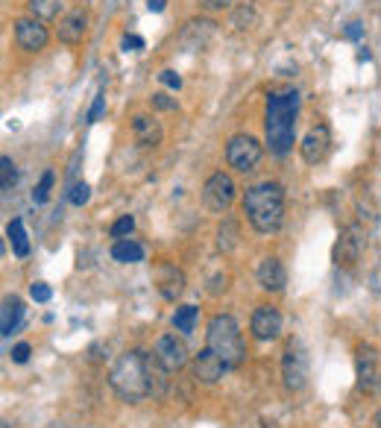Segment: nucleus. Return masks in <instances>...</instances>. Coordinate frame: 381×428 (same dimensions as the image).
Listing matches in <instances>:
<instances>
[{
  "mask_svg": "<svg viewBox=\"0 0 381 428\" xmlns=\"http://www.w3.org/2000/svg\"><path fill=\"white\" fill-rule=\"evenodd\" d=\"M296 114H299V91L284 88L267 94V112H264V135L267 147L276 156L291 153L296 144Z\"/></svg>",
  "mask_w": 381,
  "mask_h": 428,
  "instance_id": "f257e3e1",
  "label": "nucleus"
},
{
  "mask_svg": "<svg viewBox=\"0 0 381 428\" xmlns=\"http://www.w3.org/2000/svg\"><path fill=\"white\" fill-rule=\"evenodd\" d=\"M244 214L255 232L273 235L284 220V188L279 182H258L244 194Z\"/></svg>",
  "mask_w": 381,
  "mask_h": 428,
  "instance_id": "f03ea898",
  "label": "nucleus"
},
{
  "mask_svg": "<svg viewBox=\"0 0 381 428\" xmlns=\"http://www.w3.org/2000/svg\"><path fill=\"white\" fill-rule=\"evenodd\" d=\"M109 387L124 402H135L150 396V373H147V355L141 349H129L117 358L109 370Z\"/></svg>",
  "mask_w": 381,
  "mask_h": 428,
  "instance_id": "7ed1b4c3",
  "label": "nucleus"
},
{
  "mask_svg": "<svg viewBox=\"0 0 381 428\" xmlns=\"http://www.w3.org/2000/svg\"><path fill=\"white\" fill-rule=\"evenodd\" d=\"M205 346H208L214 355H220L223 364H226L229 370L241 367L244 355H247V346H244V338H241V328H237V323H235L232 314H218V317H211L208 331H205Z\"/></svg>",
  "mask_w": 381,
  "mask_h": 428,
  "instance_id": "20e7f679",
  "label": "nucleus"
},
{
  "mask_svg": "<svg viewBox=\"0 0 381 428\" xmlns=\"http://www.w3.org/2000/svg\"><path fill=\"white\" fill-rule=\"evenodd\" d=\"M261 156H264L261 141L255 135H247V132L232 135L229 144H226V161H229V168L237 171V173H252L258 168Z\"/></svg>",
  "mask_w": 381,
  "mask_h": 428,
  "instance_id": "39448f33",
  "label": "nucleus"
},
{
  "mask_svg": "<svg viewBox=\"0 0 381 428\" xmlns=\"http://www.w3.org/2000/svg\"><path fill=\"white\" fill-rule=\"evenodd\" d=\"M355 375L364 393H381V352L370 343L355 349Z\"/></svg>",
  "mask_w": 381,
  "mask_h": 428,
  "instance_id": "423d86ee",
  "label": "nucleus"
},
{
  "mask_svg": "<svg viewBox=\"0 0 381 428\" xmlns=\"http://www.w3.org/2000/svg\"><path fill=\"white\" fill-rule=\"evenodd\" d=\"M281 378H284V387L299 393L308 382V355L302 349L299 341H288L281 355Z\"/></svg>",
  "mask_w": 381,
  "mask_h": 428,
  "instance_id": "0eeeda50",
  "label": "nucleus"
},
{
  "mask_svg": "<svg viewBox=\"0 0 381 428\" xmlns=\"http://www.w3.org/2000/svg\"><path fill=\"white\" fill-rule=\"evenodd\" d=\"M235 197H237L235 179H232L229 173H223V171L211 173V176L205 179V185H203V200H205V205H208L211 211H226V208L235 203Z\"/></svg>",
  "mask_w": 381,
  "mask_h": 428,
  "instance_id": "6e6552de",
  "label": "nucleus"
},
{
  "mask_svg": "<svg viewBox=\"0 0 381 428\" xmlns=\"http://www.w3.org/2000/svg\"><path fill=\"white\" fill-rule=\"evenodd\" d=\"M367 247V235L358 223H352L343 229V235L338 237V244H335V264L338 267H355L358 264V258Z\"/></svg>",
  "mask_w": 381,
  "mask_h": 428,
  "instance_id": "1a4fd4ad",
  "label": "nucleus"
},
{
  "mask_svg": "<svg viewBox=\"0 0 381 428\" xmlns=\"http://www.w3.org/2000/svg\"><path fill=\"white\" fill-rule=\"evenodd\" d=\"M15 41L21 50L27 53H38L47 47V41H50V33H47V27L38 21V18H18L15 21Z\"/></svg>",
  "mask_w": 381,
  "mask_h": 428,
  "instance_id": "9d476101",
  "label": "nucleus"
},
{
  "mask_svg": "<svg viewBox=\"0 0 381 428\" xmlns=\"http://www.w3.org/2000/svg\"><path fill=\"white\" fill-rule=\"evenodd\" d=\"M153 355L159 358V364H161L164 370H171V373H176V370H182V367L188 364V346H185V341L176 338V335H161V338L156 341Z\"/></svg>",
  "mask_w": 381,
  "mask_h": 428,
  "instance_id": "9b49d317",
  "label": "nucleus"
},
{
  "mask_svg": "<svg viewBox=\"0 0 381 428\" xmlns=\"http://www.w3.org/2000/svg\"><path fill=\"white\" fill-rule=\"evenodd\" d=\"M249 331L255 341H276L281 335V314L273 305H258L249 320Z\"/></svg>",
  "mask_w": 381,
  "mask_h": 428,
  "instance_id": "f8f14e48",
  "label": "nucleus"
},
{
  "mask_svg": "<svg viewBox=\"0 0 381 428\" xmlns=\"http://www.w3.org/2000/svg\"><path fill=\"white\" fill-rule=\"evenodd\" d=\"M226 370L229 367L223 364V358H220V355H214L208 346L200 355H194V361H190V373H194V378L200 385H218Z\"/></svg>",
  "mask_w": 381,
  "mask_h": 428,
  "instance_id": "ddd939ff",
  "label": "nucleus"
},
{
  "mask_svg": "<svg viewBox=\"0 0 381 428\" xmlns=\"http://www.w3.org/2000/svg\"><path fill=\"white\" fill-rule=\"evenodd\" d=\"M328 150H331V132H328V127H323V124L308 129L305 138H302V144H299V153H302V159H305L308 164L326 161Z\"/></svg>",
  "mask_w": 381,
  "mask_h": 428,
  "instance_id": "4468645a",
  "label": "nucleus"
},
{
  "mask_svg": "<svg viewBox=\"0 0 381 428\" xmlns=\"http://www.w3.org/2000/svg\"><path fill=\"white\" fill-rule=\"evenodd\" d=\"M88 33V12L85 9H70L68 15H62L59 21V27H56V36L62 44H80Z\"/></svg>",
  "mask_w": 381,
  "mask_h": 428,
  "instance_id": "2eb2a0df",
  "label": "nucleus"
},
{
  "mask_svg": "<svg viewBox=\"0 0 381 428\" xmlns=\"http://www.w3.org/2000/svg\"><path fill=\"white\" fill-rule=\"evenodd\" d=\"M156 288H159V294L168 302H176L182 296V291H185V273L176 264H159V270H156Z\"/></svg>",
  "mask_w": 381,
  "mask_h": 428,
  "instance_id": "dca6fc26",
  "label": "nucleus"
},
{
  "mask_svg": "<svg viewBox=\"0 0 381 428\" xmlns=\"http://www.w3.org/2000/svg\"><path fill=\"white\" fill-rule=\"evenodd\" d=\"M132 135H135V141H138L141 147L153 150V147L161 144L164 129H161V124L156 121V114H135V117H132Z\"/></svg>",
  "mask_w": 381,
  "mask_h": 428,
  "instance_id": "f3484780",
  "label": "nucleus"
},
{
  "mask_svg": "<svg viewBox=\"0 0 381 428\" xmlns=\"http://www.w3.org/2000/svg\"><path fill=\"white\" fill-rule=\"evenodd\" d=\"M214 27H218V23L208 21V18L188 21L185 30H182V36H179V41L188 47V50H203V47L214 38Z\"/></svg>",
  "mask_w": 381,
  "mask_h": 428,
  "instance_id": "a211bd4d",
  "label": "nucleus"
},
{
  "mask_svg": "<svg viewBox=\"0 0 381 428\" xmlns=\"http://www.w3.org/2000/svg\"><path fill=\"white\" fill-rule=\"evenodd\" d=\"M258 284L270 294H281L284 284H288V273H284V264L279 258H264L258 264Z\"/></svg>",
  "mask_w": 381,
  "mask_h": 428,
  "instance_id": "6ab92c4d",
  "label": "nucleus"
},
{
  "mask_svg": "<svg viewBox=\"0 0 381 428\" xmlns=\"http://www.w3.org/2000/svg\"><path fill=\"white\" fill-rule=\"evenodd\" d=\"M21 320H23V302L18 296H6L4 299V317H0V331L9 338L12 331H18Z\"/></svg>",
  "mask_w": 381,
  "mask_h": 428,
  "instance_id": "aec40b11",
  "label": "nucleus"
},
{
  "mask_svg": "<svg viewBox=\"0 0 381 428\" xmlns=\"http://www.w3.org/2000/svg\"><path fill=\"white\" fill-rule=\"evenodd\" d=\"M112 258L117 264H138V261H144V247L135 244V241H114L112 247Z\"/></svg>",
  "mask_w": 381,
  "mask_h": 428,
  "instance_id": "412c9836",
  "label": "nucleus"
},
{
  "mask_svg": "<svg viewBox=\"0 0 381 428\" xmlns=\"http://www.w3.org/2000/svg\"><path fill=\"white\" fill-rule=\"evenodd\" d=\"M6 235H9V241H12L15 255H18V258H27V255H30V241H27V232H23L21 218H15V220L6 226Z\"/></svg>",
  "mask_w": 381,
  "mask_h": 428,
  "instance_id": "4be33fe9",
  "label": "nucleus"
},
{
  "mask_svg": "<svg viewBox=\"0 0 381 428\" xmlns=\"http://www.w3.org/2000/svg\"><path fill=\"white\" fill-rule=\"evenodd\" d=\"M30 15L38 18V21H53L59 15V6H62V0H30Z\"/></svg>",
  "mask_w": 381,
  "mask_h": 428,
  "instance_id": "5701e85b",
  "label": "nucleus"
},
{
  "mask_svg": "<svg viewBox=\"0 0 381 428\" xmlns=\"http://www.w3.org/2000/svg\"><path fill=\"white\" fill-rule=\"evenodd\" d=\"M194 323H197V308L194 305H179L173 311V326H176V331H182V335L194 331Z\"/></svg>",
  "mask_w": 381,
  "mask_h": 428,
  "instance_id": "b1692460",
  "label": "nucleus"
},
{
  "mask_svg": "<svg viewBox=\"0 0 381 428\" xmlns=\"http://www.w3.org/2000/svg\"><path fill=\"white\" fill-rule=\"evenodd\" d=\"M218 247L223 250V252H232L235 247H237V223L235 220H223L220 223V229H218Z\"/></svg>",
  "mask_w": 381,
  "mask_h": 428,
  "instance_id": "393cba45",
  "label": "nucleus"
},
{
  "mask_svg": "<svg viewBox=\"0 0 381 428\" xmlns=\"http://www.w3.org/2000/svg\"><path fill=\"white\" fill-rule=\"evenodd\" d=\"M15 182H18V168L9 156H4L0 159V188H4V191H12Z\"/></svg>",
  "mask_w": 381,
  "mask_h": 428,
  "instance_id": "a878e982",
  "label": "nucleus"
},
{
  "mask_svg": "<svg viewBox=\"0 0 381 428\" xmlns=\"http://www.w3.org/2000/svg\"><path fill=\"white\" fill-rule=\"evenodd\" d=\"M53 179H56V173H53V171H44V173H41V182L36 185V191H33V200H36L38 205H41V203H47V197H50Z\"/></svg>",
  "mask_w": 381,
  "mask_h": 428,
  "instance_id": "bb28decb",
  "label": "nucleus"
},
{
  "mask_svg": "<svg viewBox=\"0 0 381 428\" xmlns=\"http://www.w3.org/2000/svg\"><path fill=\"white\" fill-rule=\"evenodd\" d=\"M132 229H135V218H132V214H124L121 220H114V223H112V237L124 241V237H127Z\"/></svg>",
  "mask_w": 381,
  "mask_h": 428,
  "instance_id": "cd10ccee",
  "label": "nucleus"
},
{
  "mask_svg": "<svg viewBox=\"0 0 381 428\" xmlns=\"http://www.w3.org/2000/svg\"><path fill=\"white\" fill-rule=\"evenodd\" d=\"M150 106L156 109V112H176V100H171L164 91H156L153 97H150Z\"/></svg>",
  "mask_w": 381,
  "mask_h": 428,
  "instance_id": "c85d7f7f",
  "label": "nucleus"
},
{
  "mask_svg": "<svg viewBox=\"0 0 381 428\" xmlns=\"http://www.w3.org/2000/svg\"><path fill=\"white\" fill-rule=\"evenodd\" d=\"M88 200H91V188L85 182H77L74 188H70V203L74 205H85Z\"/></svg>",
  "mask_w": 381,
  "mask_h": 428,
  "instance_id": "c756f323",
  "label": "nucleus"
},
{
  "mask_svg": "<svg viewBox=\"0 0 381 428\" xmlns=\"http://www.w3.org/2000/svg\"><path fill=\"white\" fill-rule=\"evenodd\" d=\"M30 296H33L36 302H50L53 291H50V284H44V282H33V284H30Z\"/></svg>",
  "mask_w": 381,
  "mask_h": 428,
  "instance_id": "7c9ffc66",
  "label": "nucleus"
},
{
  "mask_svg": "<svg viewBox=\"0 0 381 428\" xmlns=\"http://www.w3.org/2000/svg\"><path fill=\"white\" fill-rule=\"evenodd\" d=\"M159 80H161V85H168V88H173V91L182 88V77L176 74V70H171V68H164L161 74H159Z\"/></svg>",
  "mask_w": 381,
  "mask_h": 428,
  "instance_id": "2f4dec72",
  "label": "nucleus"
},
{
  "mask_svg": "<svg viewBox=\"0 0 381 428\" xmlns=\"http://www.w3.org/2000/svg\"><path fill=\"white\" fill-rule=\"evenodd\" d=\"M103 109H106V94L100 91L97 97H94V106L88 109V124H94V121H97V117L103 114Z\"/></svg>",
  "mask_w": 381,
  "mask_h": 428,
  "instance_id": "473e14b6",
  "label": "nucleus"
},
{
  "mask_svg": "<svg viewBox=\"0 0 381 428\" xmlns=\"http://www.w3.org/2000/svg\"><path fill=\"white\" fill-rule=\"evenodd\" d=\"M30 352H33L30 343H15V346H12V361H15V364H27Z\"/></svg>",
  "mask_w": 381,
  "mask_h": 428,
  "instance_id": "72a5a7b5",
  "label": "nucleus"
},
{
  "mask_svg": "<svg viewBox=\"0 0 381 428\" xmlns=\"http://www.w3.org/2000/svg\"><path fill=\"white\" fill-rule=\"evenodd\" d=\"M235 0H200V6L208 9V12H220V9H229Z\"/></svg>",
  "mask_w": 381,
  "mask_h": 428,
  "instance_id": "f704fd0d",
  "label": "nucleus"
},
{
  "mask_svg": "<svg viewBox=\"0 0 381 428\" xmlns=\"http://www.w3.org/2000/svg\"><path fill=\"white\" fill-rule=\"evenodd\" d=\"M121 44H124V50H127V53H129V50H144V38L129 36V33L124 36V41H121Z\"/></svg>",
  "mask_w": 381,
  "mask_h": 428,
  "instance_id": "c9c22d12",
  "label": "nucleus"
},
{
  "mask_svg": "<svg viewBox=\"0 0 381 428\" xmlns=\"http://www.w3.org/2000/svg\"><path fill=\"white\" fill-rule=\"evenodd\" d=\"M364 36V27H361V21H352L349 27H346V38H352V41H358Z\"/></svg>",
  "mask_w": 381,
  "mask_h": 428,
  "instance_id": "e433bc0d",
  "label": "nucleus"
},
{
  "mask_svg": "<svg viewBox=\"0 0 381 428\" xmlns=\"http://www.w3.org/2000/svg\"><path fill=\"white\" fill-rule=\"evenodd\" d=\"M164 4H168V0H147V9H150V12H161Z\"/></svg>",
  "mask_w": 381,
  "mask_h": 428,
  "instance_id": "4c0bfd02",
  "label": "nucleus"
},
{
  "mask_svg": "<svg viewBox=\"0 0 381 428\" xmlns=\"http://www.w3.org/2000/svg\"><path fill=\"white\" fill-rule=\"evenodd\" d=\"M375 422H378V425H381V411H378V417H375Z\"/></svg>",
  "mask_w": 381,
  "mask_h": 428,
  "instance_id": "58836bf2",
  "label": "nucleus"
}]
</instances>
